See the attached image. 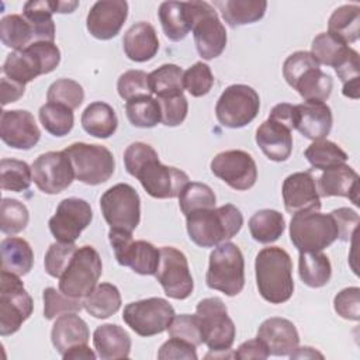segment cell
Masks as SVG:
<instances>
[{
  "label": "cell",
  "mask_w": 360,
  "mask_h": 360,
  "mask_svg": "<svg viewBox=\"0 0 360 360\" xmlns=\"http://www.w3.org/2000/svg\"><path fill=\"white\" fill-rule=\"evenodd\" d=\"M127 172L136 177L143 190L153 198L179 197L190 181L183 170L162 165L158 152L145 142H134L124 150Z\"/></svg>",
  "instance_id": "6da1fadb"
},
{
  "label": "cell",
  "mask_w": 360,
  "mask_h": 360,
  "mask_svg": "<svg viewBox=\"0 0 360 360\" xmlns=\"http://www.w3.org/2000/svg\"><path fill=\"white\" fill-rule=\"evenodd\" d=\"M243 215L233 204L194 211L186 215L187 233L200 248H215L239 233Z\"/></svg>",
  "instance_id": "7a4b0ae2"
},
{
  "label": "cell",
  "mask_w": 360,
  "mask_h": 360,
  "mask_svg": "<svg viewBox=\"0 0 360 360\" xmlns=\"http://www.w3.org/2000/svg\"><path fill=\"white\" fill-rule=\"evenodd\" d=\"M256 285L262 298L270 304H283L292 297V262L290 255L278 248L269 246L256 255Z\"/></svg>",
  "instance_id": "3957f363"
},
{
  "label": "cell",
  "mask_w": 360,
  "mask_h": 360,
  "mask_svg": "<svg viewBox=\"0 0 360 360\" xmlns=\"http://www.w3.org/2000/svg\"><path fill=\"white\" fill-rule=\"evenodd\" d=\"M59 62L60 51L55 42H34L7 55L3 63V76L25 86L38 76L55 70Z\"/></svg>",
  "instance_id": "277c9868"
},
{
  "label": "cell",
  "mask_w": 360,
  "mask_h": 360,
  "mask_svg": "<svg viewBox=\"0 0 360 360\" xmlns=\"http://www.w3.org/2000/svg\"><path fill=\"white\" fill-rule=\"evenodd\" d=\"M205 283L211 290L228 297H235L243 290L245 259L235 243L224 242L215 246L210 255Z\"/></svg>",
  "instance_id": "5b68a950"
},
{
  "label": "cell",
  "mask_w": 360,
  "mask_h": 360,
  "mask_svg": "<svg viewBox=\"0 0 360 360\" xmlns=\"http://www.w3.org/2000/svg\"><path fill=\"white\" fill-rule=\"evenodd\" d=\"M191 31L198 55L211 60L218 58L226 46V30L214 6L207 1H186Z\"/></svg>",
  "instance_id": "8992f818"
},
{
  "label": "cell",
  "mask_w": 360,
  "mask_h": 360,
  "mask_svg": "<svg viewBox=\"0 0 360 360\" xmlns=\"http://www.w3.org/2000/svg\"><path fill=\"white\" fill-rule=\"evenodd\" d=\"M290 239L298 252H322L338 239V226L330 214L301 211L291 218Z\"/></svg>",
  "instance_id": "52a82bcc"
},
{
  "label": "cell",
  "mask_w": 360,
  "mask_h": 360,
  "mask_svg": "<svg viewBox=\"0 0 360 360\" xmlns=\"http://www.w3.org/2000/svg\"><path fill=\"white\" fill-rule=\"evenodd\" d=\"M69 156L75 177L89 186L105 183L115 170V160L110 149L103 145L75 142L63 149Z\"/></svg>",
  "instance_id": "ba28073f"
},
{
  "label": "cell",
  "mask_w": 360,
  "mask_h": 360,
  "mask_svg": "<svg viewBox=\"0 0 360 360\" xmlns=\"http://www.w3.org/2000/svg\"><path fill=\"white\" fill-rule=\"evenodd\" d=\"M103 263L93 246L77 248L66 270L59 277V290L70 298H84L97 285Z\"/></svg>",
  "instance_id": "9c48e42d"
},
{
  "label": "cell",
  "mask_w": 360,
  "mask_h": 360,
  "mask_svg": "<svg viewBox=\"0 0 360 360\" xmlns=\"http://www.w3.org/2000/svg\"><path fill=\"white\" fill-rule=\"evenodd\" d=\"M34 302L20 276L1 270L0 276V335L8 336L31 316Z\"/></svg>",
  "instance_id": "30bf717a"
},
{
  "label": "cell",
  "mask_w": 360,
  "mask_h": 360,
  "mask_svg": "<svg viewBox=\"0 0 360 360\" xmlns=\"http://www.w3.org/2000/svg\"><path fill=\"white\" fill-rule=\"evenodd\" d=\"M200 319L204 343L211 352H226L232 347L236 336L233 321L228 316L224 301L218 297L201 300L195 307Z\"/></svg>",
  "instance_id": "8fae6325"
},
{
  "label": "cell",
  "mask_w": 360,
  "mask_h": 360,
  "mask_svg": "<svg viewBox=\"0 0 360 360\" xmlns=\"http://www.w3.org/2000/svg\"><path fill=\"white\" fill-rule=\"evenodd\" d=\"M100 208L110 229L132 233L139 225L141 198L136 190L127 183H118L104 191L100 197Z\"/></svg>",
  "instance_id": "7c38bea8"
},
{
  "label": "cell",
  "mask_w": 360,
  "mask_h": 360,
  "mask_svg": "<svg viewBox=\"0 0 360 360\" xmlns=\"http://www.w3.org/2000/svg\"><path fill=\"white\" fill-rule=\"evenodd\" d=\"M260 98L248 84H231L219 96L215 105L218 122L231 129L243 128L259 114Z\"/></svg>",
  "instance_id": "4fadbf2b"
},
{
  "label": "cell",
  "mask_w": 360,
  "mask_h": 360,
  "mask_svg": "<svg viewBox=\"0 0 360 360\" xmlns=\"http://www.w3.org/2000/svg\"><path fill=\"white\" fill-rule=\"evenodd\" d=\"M174 308L160 297L129 302L122 312L124 322L139 336L149 338L167 330L174 318Z\"/></svg>",
  "instance_id": "5bb4252c"
},
{
  "label": "cell",
  "mask_w": 360,
  "mask_h": 360,
  "mask_svg": "<svg viewBox=\"0 0 360 360\" xmlns=\"http://www.w3.org/2000/svg\"><path fill=\"white\" fill-rule=\"evenodd\" d=\"M108 240L117 262L141 276H155L160 262V249L146 240H134L131 232L110 229Z\"/></svg>",
  "instance_id": "9a60e30c"
},
{
  "label": "cell",
  "mask_w": 360,
  "mask_h": 360,
  "mask_svg": "<svg viewBox=\"0 0 360 360\" xmlns=\"http://www.w3.org/2000/svg\"><path fill=\"white\" fill-rule=\"evenodd\" d=\"M155 277L165 294L173 300H186L194 290L187 257L173 246L160 248V262Z\"/></svg>",
  "instance_id": "2e32d148"
},
{
  "label": "cell",
  "mask_w": 360,
  "mask_h": 360,
  "mask_svg": "<svg viewBox=\"0 0 360 360\" xmlns=\"http://www.w3.org/2000/svg\"><path fill=\"white\" fill-rule=\"evenodd\" d=\"M214 176L236 191H245L257 180V166L250 153L240 149L219 152L210 163Z\"/></svg>",
  "instance_id": "e0dca14e"
},
{
  "label": "cell",
  "mask_w": 360,
  "mask_h": 360,
  "mask_svg": "<svg viewBox=\"0 0 360 360\" xmlns=\"http://www.w3.org/2000/svg\"><path fill=\"white\" fill-rule=\"evenodd\" d=\"M32 181L45 194H59L66 190L75 177L69 156L60 152H46L39 155L31 165Z\"/></svg>",
  "instance_id": "ac0fdd59"
},
{
  "label": "cell",
  "mask_w": 360,
  "mask_h": 360,
  "mask_svg": "<svg viewBox=\"0 0 360 360\" xmlns=\"http://www.w3.org/2000/svg\"><path fill=\"white\" fill-rule=\"evenodd\" d=\"M93 211L86 200L69 197L59 202L49 218V231L58 242L75 243L80 233L90 225Z\"/></svg>",
  "instance_id": "d6986e66"
},
{
  "label": "cell",
  "mask_w": 360,
  "mask_h": 360,
  "mask_svg": "<svg viewBox=\"0 0 360 360\" xmlns=\"http://www.w3.org/2000/svg\"><path fill=\"white\" fill-rule=\"evenodd\" d=\"M127 17L128 3L125 0H100L90 8L86 28L91 37L108 41L120 34Z\"/></svg>",
  "instance_id": "ffe728a7"
},
{
  "label": "cell",
  "mask_w": 360,
  "mask_h": 360,
  "mask_svg": "<svg viewBox=\"0 0 360 360\" xmlns=\"http://www.w3.org/2000/svg\"><path fill=\"white\" fill-rule=\"evenodd\" d=\"M1 141L14 149L28 150L41 138L34 115L27 110H4L0 117Z\"/></svg>",
  "instance_id": "44dd1931"
},
{
  "label": "cell",
  "mask_w": 360,
  "mask_h": 360,
  "mask_svg": "<svg viewBox=\"0 0 360 360\" xmlns=\"http://www.w3.org/2000/svg\"><path fill=\"white\" fill-rule=\"evenodd\" d=\"M281 194L284 208L290 214L321 210L316 180L309 172H297L287 176L283 181Z\"/></svg>",
  "instance_id": "7402d4cb"
},
{
  "label": "cell",
  "mask_w": 360,
  "mask_h": 360,
  "mask_svg": "<svg viewBox=\"0 0 360 360\" xmlns=\"http://www.w3.org/2000/svg\"><path fill=\"white\" fill-rule=\"evenodd\" d=\"M256 338L264 343L270 356H290L300 343L295 325L280 316L263 321L257 329Z\"/></svg>",
  "instance_id": "603a6c76"
},
{
  "label": "cell",
  "mask_w": 360,
  "mask_h": 360,
  "mask_svg": "<svg viewBox=\"0 0 360 360\" xmlns=\"http://www.w3.org/2000/svg\"><path fill=\"white\" fill-rule=\"evenodd\" d=\"M256 143L267 159L284 162L292 152V129L280 121L267 118L256 131Z\"/></svg>",
  "instance_id": "cb8c5ba5"
},
{
  "label": "cell",
  "mask_w": 360,
  "mask_h": 360,
  "mask_svg": "<svg viewBox=\"0 0 360 360\" xmlns=\"http://www.w3.org/2000/svg\"><path fill=\"white\" fill-rule=\"evenodd\" d=\"M297 122L295 129L311 141L325 139L333 124L332 110L322 101H304L295 105Z\"/></svg>",
  "instance_id": "d4e9b609"
},
{
  "label": "cell",
  "mask_w": 360,
  "mask_h": 360,
  "mask_svg": "<svg viewBox=\"0 0 360 360\" xmlns=\"http://www.w3.org/2000/svg\"><path fill=\"white\" fill-rule=\"evenodd\" d=\"M319 197H345L356 207L359 202V174L346 163L323 170L316 183Z\"/></svg>",
  "instance_id": "484cf974"
},
{
  "label": "cell",
  "mask_w": 360,
  "mask_h": 360,
  "mask_svg": "<svg viewBox=\"0 0 360 360\" xmlns=\"http://www.w3.org/2000/svg\"><path fill=\"white\" fill-rule=\"evenodd\" d=\"M89 339V326L84 319L76 315V312H69L58 316L51 330L52 345L60 356H63L69 349L77 345H87Z\"/></svg>",
  "instance_id": "4316f807"
},
{
  "label": "cell",
  "mask_w": 360,
  "mask_h": 360,
  "mask_svg": "<svg viewBox=\"0 0 360 360\" xmlns=\"http://www.w3.org/2000/svg\"><path fill=\"white\" fill-rule=\"evenodd\" d=\"M122 48L128 59L134 62L150 60L159 51V39L155 27L148 21H139L129 27L122 38Z\"/></svg>",
  "instance_id": "83f0119b"
},
{
  "label": "cell",
  "mask_w": 360,
  "mask_h": 360,
  "mask_svg": "<svg viewBox=\"0 0 360 360\" xmlns=\"http://www.w3.org/2000/svg\"><path fill=\"white\" fill-rule=\"evenodd\" d=\"M93 345L97 357L103 360L127 359L131 352V338L128 332L115 323L97 326L93 333Z\"/></svg>",
  "instance_id": "f1b7e54d"
},
{
  "label": "cell",
  "mask_w": 360,
  "mask_h": 360,
  "mask_svg": "<svg viewBox=\"0 0 360 360\" xmlns=\"http://www.w3.org/2000/svg\"><path fill=\"white\" fill-rule=\"evenodd\" d=\"M221 11L222 18L231 27L257 22L264 17L267 1L264 0H217L214 8Z\"/></svg>",
  "instance_id": "f546056e"
},
{
  "label": "cell",
  "mask_w": 360,
  "mask_h": 360,
  "mask_svg": "<svg viewBox=\"0 0 360 360\" xmlns=\"http://www.w3.org/2000/svg\"><path fill=\"white\" fill-rule=\"evenodd\" d=\"M1 270L15 276H25L34 266V252L25 239L17 236L4 238L0 243Z\"/></svg>",
  "instance_id": "4dcf8cb0"
},
{
  "label": "cell",
  "mask_w": 360,
  "mask_h": 360,
  "mask_svg": "<svg viewBox=\"0 0 360 360\" xmlns=\"http://www.w3.org/2000/svg\"><path fill=\"white\" fill-rule=\"evenodd\" d=\"M83 129L96 138H110L115 134L118 118L114 108L104 101L90 103L82 114Z\"/></svg>",
  "instance_id": "1f68e13d"
},
{
  "label": "cell",
  "mask_w": 360,
  "mask_h": 360,
  "mask_svg": "<svg viewBox=\"0 0 360 360\" xmlns=\"http://www.w3.org/2000/svg\"><path fill=\"white\" fill-rule=\"evenodd\" d=\"M53 13H55L53 1L32 0L24 4L22 15L32 27L34 42H53L55 39V22L52 20Z\"/></svg>",
  "instance_id": "d6a6232c"
},
{
  "label": "cell",
  "mask_w": 360,
  "mask_h": 360,
  "mask_svg": "<svg viewBox=\"0 0 360 360\" xmlns=\"http://www.w3.org/2000/svg\"><path fill=\"white\" fill-rule=\"evenodd\" d=\"M158 15L165 35L173 42L184 39L191 31L186 1H163L159 6Z\"/></svg>",
  "instance_id": "836d02e7"
},
{
  "label": "cell",
  "mask_w": 360,
  "mask_h": 360,
  "mask_svg": "<svg viewBox=\"0 0 360 360\" xmlns=\"http://www.w3.org/2000/svg\"><path fill=\"white\" fill-rule=\"evenodd\" d=\"M292 89L304 98V101H326L333 89V80L329 75L321 70L319 66H312L304 70L291 84Z\"/></svg>",
  "instance_id": "e575fe53"
},
{
  "label": "cell",
  "mask_w": 360,
  "mask_h": 360,
  "mask_svg": "<svg viewBox=\"0 0 360 360\" xmlns=\"http://www.w3.org/2000/svg\"><path fill=\"white\" fill-rule=\"evenodd\" d=\"M298 274L301 281L311 288L326 285L332 277V264L322 252H300Z\"/></svg>",
  "instance_id": "d590c367"
},
{
  "label": "cell",
  "mask_w": 360,
  "mask_h": 360,
  "mask_svg": "<svg viewBox=\"0 0 360 360\" xmlns=\"http://www.w3.org/2000/svg\"><path fill=\"white\" fill-rule=\"evenodd\" d=\"M121 302L120 290L110 283L97 284L91 292L83 298L84 309L97 319H105L118 312Z\"/></svg>",
  "instance_id": "8d00e7d4"
},
{
  "label": "cell",
  "mask_w": 360,
  "mask_h": 360,
  "mask_svg": "<svg viewBox=\"0 0 360 360\" xmlns=\"http://www.w3.org/2000/svg\"><path fill=\"white\" fill-rule=\"evenodd\" d=\"M328 32L346 45L353 44L360 35V7L357 4H343L329 17Z\"/></svg>",
  "instance_id": "74e56055"
},
{
  "label": "cell",
  "mask_w": 360,
  "mask_h": 360,
  "mask_svg": "<svg viewBox=\"0 0 360 360\" xmlns=\"http://www.w3.org/2000/svg\"><path fill=\"white\" fill-rule=\"evenodd\" d=\"M249 232L259 243L276 242L285 229V219L281 212L276 210H259L249 219Z\"/></svg>",
  "instance_id": "f35d334b"
},
{
  "label": "cell",
  "mask_w": 360,
  "mask_h": 360,
  "mask_svg": "<svg viewBox=\"0 0 360 360\" xmlns=\"http://www.w3.org/2000/svg\"><path fill=\"white\" fill-rule=\"evenodd\" d=\"M0 39L4 46L21 51L34 44V31L24 15L8 14L0 21Z\"/></svg>",
  "instance_id": "ab89813d"
},
{
  "label": "cell",
  "mask_w": 360,
  "mask_h": 360,
  "mask_svg": "<svg viewBox=\"0 0 360 360\" xmlns=\"http://www.w3.org/2000/svg\"><path fill=\"white\" fill-rule=\"evenodd\" d=\"M184 72L174 63H165L148 75L150 93L156 97L183 94Z\"/></svg>",
  "instance_id": "60d3db41"
},
{
  "label": "cell",
  "mask_w": 360,
  "mask_h": 360,
  "mask_svg": "<svg viewBox=\"0 0 360 360\" xmlns=\"http://www.w3.org/2000/svg\"><path fill=\"white\" fill-rule=\"evenodd\" d=\"M304 156L318 170H329L345 165L347 160V153L338 143L328 139L314 141L305 149Z\"/></svg>",
  "instance_id": "b9f144b4"
},
{
  "label": "cell",
  "mask_w": 360,
  "mask_h": 360,
  "mask_svg": "<svg viewBox=\"0 0 360 360\" xmlns=\"http://www.w3.org/2000/svg\"><path fill=\"white\" fill-rule=\"evenodd\" d=\"M125 114L136 128H153L162 120L159 103L150 94L128 100L125 103Z\"/></svg>",
  "instance_id": "7bdbcfd3"
},
{
  "label": "cell",
  "mask_w": 360,
  "mask_h": 360,
  "mask_svg": "<svg viewBox=\"0 0 360 360\" xmlns=\"http://www.w3.org/2000/svg\"><path fill=\"white\" fill-rule=\"evenodd\" d=\"M38 117L45 131L53 136L68 135L75 124L73 110L55 103L44 104L38 111Z\"/></svg>",
  "instance_id": "ee69618b"
},
{
  "label": "cell",
  "mask_w": 360,
  "mask_h": 360,
  "mask_svg": "<svg viewBox=\"0 0 360 360\" xmlns=\"http://www.w3.org/2000/svg\"><path fill=\"white\" fill-rule=\"evenodd\" d=\"M350 46L329 32L318 34L311 44V53L319 65L335 68L349 53Z\"/></svg>",
  "instance_id": "f6af8a7d"
},
{
  "label": "cell",
  "mask_w": 360,
  "mask_h": 360,
  "mask_svg": "<svg viewBox=\"0 0 360 360\" xmlns=\"http://www.w3.org/2000/svg\"><path fill=\"white\" fill-rule=\"evenodd\" d=\"M32 181V170L28 163L17 159H1L0 186L3 190L21 193L28 190Z\"/></svg>",
  "instance_id": "bcb514c9"
},
{
  "label": "cell",
  "mask_w": 360,
  "mask_h": 360,
  "mask_svg": "<svg viewBox=\"0 0 360 360\" xmlns=\"http://www.w3.org/2000/svg\"><path fill=\"white\" fill-rule=\"evenodd\" d=\"M215 202L217 197L212 188L198 181H188L179 194V207L184 215L200 210L214 208Z\"/></svg>",
  "instance_id": "7dc6e473"
},
{
  "label": "cell",
  "mask_w": 360,
  "mask_h": 360,
  "mask_svg": "<svg viewBox=\"0 0 360 360\" xmlns=\"http://www.w3.org/2000/svg\"><path fill=\"white\" fill-rule=\"evenodd\" d=\"M46 100L48 103L62 104L70 110H76L84 100V90L76 80L62 77L48 87Z\"/></svg>",
  "instance_id": "c3c4849f"
},
{
  "label": "cell",
  "mask_w": 360,
  "mask_h": 360,
  "mask_svg": "<svg viewBox=\"0 0 360 360\" xmlns=\"http://www.w3.org/2000/svg\"><path fill=\"white\" fill-rule=\"evenodd\" d=\"M30 221L28 208L18 200L3 198L0 207V229L6 235H15L25 229Z\"/></svg>",
  "instance_id": "681fc988"
},
{
  "label": "cell",
  "mask_w": 360,
  "mask_h": 360,
  "mask_svg": "<svg viewBox=\"0 0 360 360\" xmlns=\"http://www.w3.org/2000/svg\"><path fill=\"white\" fill-rule=\"evenodd\" d=\"M42 300L45 319H55L69 312L77 314L84 308L83 301L80 298H70L65 295L60 290H56L53 287H46L42 291Z\"/></svg>",
  "instance_id": "f907efd6"
},
{
  "label": "cell",
  "mask_w": 360,
  "mask_h": 360,
  "mask_svg": "<svg viewBox=\"0 0 360 360\" xmlns=\"http://www.w3.org/2000/svg\"><path fill=\"white\" fill-rule=\"evenodd\" d=\"M214 80L211 68L204 62H195L184 72L183 76L184 89L193 97H202L208 94L214 86Z\"/></svg>",
  "instance_id": "816d5d0a"
},
{
  "label": "cell",
  "mask_w": 360,
  "mask_h": 360,
  "mask_svg": "<svg viewBox=\"0 0 360 360\" xmlns=\"http://www.w3.org/2000/svg\"><path fill=\"white\" fill-rule=\"evenodd\" d=\"M170 338H177L181 340H186L195 347L204 343L202 339V329L198 316L190 315V314H180L174 315L172 323L167 328Z\"/></svg>",
  "instance_id": "f5cc1de1"
},
{
  "label": "cell",
  "mask_w": 360,
  "mask_h": 360,
  "mask_svg": "<svg viewBox=\"0 0 360 360\" xmlns=\"http://www.w3.org/2000/svg\"><path fill=\"white\" fill-rule=\"evenodd\" d=\"M76 250H77V246L75 243H62V242L52 243L44 257L45 271L51 277L59 278L66 270Z\"/></svg>",
  "instance_id": "db71d44e"
},
{
  "label": "cell",
  "mask_w": 360,
  "mask_h": 360,
  "mask_svg": "<svg viewBox=\"0 0 360 360\" xmlns=\"http://www.w3.org/2000/svg\"><path fill=\"white\" fill-rule=\"evenodd\" d=\"M117 90L121 98L125 101L141 97V96H149V80L148 75L143 70H127L124 72L118 82H117Z\"/></svg>",
  "instance_id": "11a10c76"
},
{
  "label": "cell",
  "mask_w": 360,
  "mask_h": 360,
  "mask_svg": "<svg viewBox=\"0 0 360 360\" xmlns=\"http://www.w3.org/2000/svg\"><path fill=\"white\" fill-rule=\"evenodd\" d=\"M160 107V122L166 127H177L180 125L188 112V103L184 94L165 96L156 97Z\"/></svg>",
  "instance_id": "9f6ffc18"
},
{
  "label": "cell",
  "mask_w": 360,
  "mask_h": 360,
  "mask_svg": "<svg viewBox=\"0 0 360 360\" xmlns=\"http://www.w3.org/2000/svg\"><path fill=\"white\" fill-rule=\"evenodd\" d=\"M333 308L339 316L349 321L360 319V288L347 287L333 298Z\"/></svg>",
  "instance_id": "6f0895ef"
},
{
  "label": "cell",
  "mask_w": 360,
  "mask_h": 360,
  "mask_svg": "<svg viewBox=\"0 0 360 360\" xmlns=\"http://www.w3.org/2000/svg\"><path fill=\"white\" fill-rule=\"evenodd\" d=\"M330 215L335 219V224L338 226V239L342 242L350 240L357 229V225L360 222L359 214L347 207H340L338 210H333Z\"/></svg>",
  "instance_id": "680465c9"
},
{
  "label": "cell",
  "mask_w": 360,
  "mask_h": 360,
  "mask_svg": "<svg viewBox=\"0 0 360 360\" xmlns=\"http://www.w3.org/2000/svg\"><path fill=\"white\" fill-rule=\"evenodd\" d=\"M158 359H160V360H169V359L197 360L195 346L186 340H181L177 338H170L160 346V349L158 352Z\"/></svg>",
  "instance_id": "91938a15"
},
{
  "label": "cell",
  "mask_w": 360,
  "mask_h": 360,
  "mask_svg": "<svg viewBox=\"0 0 360 360\" xmlns=\"http://www.w3.org/2000/svg\"><path fill=\"white\" fill-rule=\"evenodd\" d=\"M269 356H270V354H269L267 347H266L264 343H263L262 340H259L257 338L243 342V343L238 347V350L233 353V357H235V359H239V360H249V359L264 360V359H267Z\"/></svg>",
  "instance_id": "94428289"
},
{
  "label": "cell",
  "mask_w": 360,
  "mask_h": 360,
  "mask_svg": "<svg viewBox=\"0 0 360 360\" xmlns=\"http://www.w3.org/2000/svg\"><path fill=\"white\" fill-rule=\"evenodd\" d=\"M269 118L276 120V121H280V122H283L284 125H287L288 128L295 129L297 108H295V105L288 104V103L276 104V105L271 108V111H270V114H269Z\"/></svg>",
  "instance_id": "6125c7cd"
},
{
  "label": "cell",
  "mask_w": 360,
  "mask_h": 360,
  "mask_svg": "<svg viewBox=\"0 0 360 360\" xmlns=\"http://www.w3.org/2000/svg\"><path fill=\"white\" fill-rule=\"evenodd\" d=\"M25 86L20 84L14 80H10L7 77H1V104L7 105L8 103L17 101L20 97L24 96Z\"/></svg>",
  "instance_id": "be15d7a7"
},
{
  "label": "cell",
  "mask_w": 360,
  "mask_h": 360,
  "mask_svg": "<svg viewBox=\"0 0 360 360\" xmlns=\"http://www.w3.org/2000/svg\"><path fill=\"white\" fill-rule=\"evenodd\" d=\"M97 354L87 346V345H77L69 349L62 359L65 360H94Z\"/></svg>",
  "instance_id": "e7e4bbea"
},
{
  "label": "cell",
  "mask_w": 360,
  "mask_h": 360,
  "mask_svg": "<svg viewBox=\"0 0 360 360\" xmlns=\"http://www.w3.org/2000/svg\"><path fill=\"white\" fill-rule=\"evenodd\" d=\"M291 359H314V357H319L322 359L323 356L316 352L314 347H309V346H304V347H295V350L290 354Z\"/></svg>",
  "instance_id": "03108f58"
},
{
  "label": "cell",
  "mask_w": 360,
  "mask_h": 360,
  "mask_svg": "<svg viewBox=\"0 0 360 360\" xmlns=\"http://www.w3.org/2000/svg\"><path fill=\"white\" fill-rule=\"evenodd\" d=\"M77 6V1H53L55 13H72Z\"/></svg>",
  "instance_id": "003e7915"
}]
</instances>
